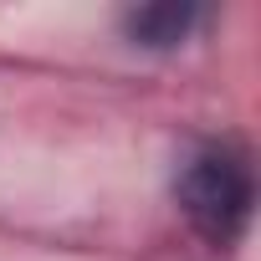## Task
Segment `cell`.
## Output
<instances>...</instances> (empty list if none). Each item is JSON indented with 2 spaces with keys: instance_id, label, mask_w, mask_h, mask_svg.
<instances>
[{
  "instance_id": "6da1fadb",
  "label": "cell",
  "mask_w": 261,
  "mask_h": 261,
  "mask_svg": "<svg viewBox=\"0 0 261 261\" xmlns=\"http://www.w3.org/2000/svg\"><path fill=\"white\" fill-rule=\"evenodd\" d=\"M174 200L185 210V220L210 241V246H236L241 230L251 225V205H256V174H251V154L241 144H200L179 179H174Z\"/></svg>"
},
{
  "instance_id": "7a4b0ae2",
  "label": "cell",
  "mask_w": 261,
  "mask_h": 261,
  "mask_svg": "<svg viewBox=\"0 0 261 261\" xmlns=\"http://www.w3.org/2000/svg\"><path fill=\"white\" fill-rule=\"evenodd\" d=\"M205 21L200 6H174V0H159V6H139L123 16V31L134 36V46H149V51H169L179 41H190V31Z\"/></svg>"
}]
</instances>
